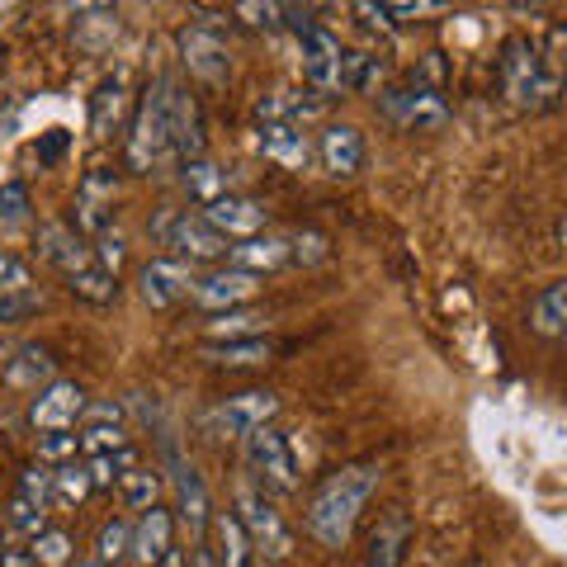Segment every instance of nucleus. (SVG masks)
I'll use <instances>...</instances> for the list:
<instances>
[{"label":"nucleus","mask_w":567,"mask_h":567,"mask_svg":"<svg viewBox=\"0 0 567 567\" xmlns=\"http://www.w3.org/2000/svg\"><path fill=\"white\" fill-rule=\"evenodd\" d=\"M156 567H189V563H185V554H181V548H166V554L156 558Z\"/></svg>","instance_id":"obj_49"},{"label":"nucleus","mask_w":567,"mask_h":567,"mask_svg":"<svg viewBox=\"0 0 567 567\" xmlns=\"http://www.w3.org/2000/svg\"><path fill=\"white\" fill-rule=\"evenodd\" d=\"M85 412V393L76 383H66V379H52L39 398H33L29 406V421H33V431H76V421Z\"/></svg>","instance_id":"obj_13"},{"label":"nucleus","mask_w":567,"mask_h":567,"mask_svg":"<svg viewBox=\"0 0 567 567\" xmlns=\"http://www.w3.org/2000/svg\"><path fill=\"white\" fill-rule=\"evenodd\" d=\"M529 322L535 331L544 336H563L567 331V284H548L544 293H535V303H529Z\"/></svg>","instance_id":"obj_27"},{"label":"nucleus","mask_w":567,"mask_h":567,"mask_svg":"<svg viewBox=\"0 0 567 567\" xmlns=\"http://www.w3.org/2000/svg\"><path fill=\"white\" fill-rule=\"evenodd\" d=\"M39 256L48 260V265H58L62 275H76V270H85L95 256H91V246H85L71 227H62V223H48V227H39Z\"/></svg>","instance_id":"obj_21"},{"label":"nucleus","mask_w":567,"mask_h":567,"mask_svg":"<svg viewBox=\"0 0 567 567\" xmlns=\"http://www.w3.org/2000/svg\"><path fill=\"white\" fill-rule=\"evenodd\" d=\"M66 289L76 293V298H85V303H110V298L118 293V279H114V275H104L100 265L91 260V265H85V270L66 275Z\"/></svg>","instance_id":"obj_32"},{"label":"nucleus","mask_w":567,"mask_h":567,"mask_svg":"<svg viewBox=\"0 0 567 567\" xmlns=\"http://www.w3.org/2000/svg\"><path fill=\"white\" fill-rule=\"evenodd\" d=\"M346 6H350V14H354V20H360L364 29H374V33H393V29H398V20L388 14L383 0H346Z\"/></svg>","instance_id":"obj_43"},{"label":"nucleus","mask_w":567,"mask_h":567,"mask_svg":"<svg viewBox=\"0 0 567 567\" xmlns=\"http://www.w3.org/2000/svg\"><path fill=\"white\" fill-rule=\"evenodd\" d=\"M81 567H104V563H81Z\"/></svg>","instance_id":"obj_53"},{"label":"nucleus","mask_w":567,"mask_h":567,"mask_svg":"<svg viewBox=\"0 0 567 567\" xmlns=\"http://www.w3.org/2000/svg\"><path fill=\"white\" fill-rule=\"evenodd\" d=\"M275 354V346L265 336H241V341H208L204 346V360H213L218 369H251L265 364Z\"/></svg>","instance_id":"obj_24"},{"label":"nucleus","mask_w":567,"mask_h":567,"mask_svg":"<svg viewBox=\"0 0 567 567\" xmlns=\"http://www.w3.org/2000/svg\"><path fill=\"white\" fill-rule=\"evenodd\" d=\"M81 454H110L123 450L128 435H123V421H81Z\"/></svg>","instance_id":"obj_35"},{"label":"nucleus","mask_w":567,"mask_h":567,"mask_svg":"<svg viewBox=\"0 0 567 567\" xmlns=\"http://www.w3.org/2000/svg\"><path fill=\"white\" fill-rule=\"evenodd\" d=\"M152 237L162 246H171V251L189 256V260H223L227 246H233L204 213H175V208H166L162 218L152 223Z\"/></svg>","instance_id":"obj_5"},{"label":"nucleus","mask_w":567,"mask_h":567,"mask_svg":"<svg viewBox=\"0 0 567 567\" xmlns=\"http://www.w3.org/2000/svg\"><path fill=\"white\" fill-rule=\"evenodd\" d=\"M171 128H166V110H162V85H152L142 95L137 114H133V133H128V166L137 175H152L171 166Z\"/></svg>","instance_id":"obj_4"},{"label":"nucleus","mask_w":567,"mask_h":567,"mask_svg":"<svg viewBox=\"0 0 567 567\" xmlns=\"http://www.w3.org/2000/svg\"><path fill=\"white\" fill-rule=\"evenodd\" d=\"M20 284H33L29 265L14 256V251H6V246H0V289H20Z\"/></svg>","instance_id":"obj_45"},{"label":"nucleus","mask_w":567,"mask_h":567,"mask_svg":"<svg viewBox=\"0 0 567 567\" xmlns=\"http://www.w3.org/2000/svg\"><path fill=\"white\" fill-rule=\"evenodd\" d=\"M118 496L128 502L133 511H147V506H156V496H162V477H156L152 468H128L118 477Z\"/></svg>","instance_id":"obj_33"},{"label":"nucleus","mask_w":567,"mask_h":567,"mask_svg":"<svg viewBox=\"0 0 567 567\" xmlns=\"http://www.w3.org/2000/svg\"><path fill=\"white\" fill-rule=\"evenodd\" d=\"M62 6L76 14V20H85V14H114V0H62Z\"/></svg>","instance_id":"obj_47"},{"label":"nucleus","mask_w":567,"mask_h":567,"mask_svg":"<svg viewBox=\"0 0 567 567\" xmlns=\"http://www.w3.org/2000/svg\"><path fill=\"white\" fill-rule=\"evenodd\" d=\"M128 539H133V525H128V520H110V525H104V529H100V544H95L100 563L110 567V563L128 558Z\"/></svg>","instance_id":"obj_40"},{"label":"nucleus","mask_w":567,"mask_h":567,"mask_svg":"<svg viewBox=\"0 0 567 567\" xmlns=\"http://www.w3.org/2000/svg\"><path fill=\"white\" fill-rule=\"evenodd\" d=\"M76 454H81V440L71 435V431H43V440H39V464L58 468V464H71Z\"/></svg>","instance_id":"obj_39"},{"label":"nucleus","mask_w":567,"mask_h":567,"mask_svg":"<svg viewBox=\"0 0 567 567\" xmlns=\"http://www.w3.org/2000/svg\"><path fill=\"white\" fill-rule=\"evenodd\" d=\"M402 554H406V525L388 520L374 535V544H369V567H402Z\"/></svg>","instance_id":"obj_34"},{"label":"nucleus","mask_w":567,"mask_h":567,"mask_svg":"<svg viewBox=\"0 0 567 567\" xmlns=\"http://www.w3.org/2000/svg\"><path fill=\"white\" fill-rule=\"evenodd\" d=\"M114 189H118L114 171H91V175H85V185H81V194H76V223L85 227V233H95V237H100L104 227H110Z\"/></svg>","instance_id":"obj_18"},{"label":"nucleus","mask_w":567,"mask_h":567,"mask_svg":"<svg viewBox=\"0 0 567 567\" xmlns=\"http://www.w3.org/2000/svg\"><path fill=\"white\" fill-rule=\"evenodd\" d=\"M194 567H223V563L213 558V548H204V544H199V554H194Z\"/></svg>","instance_id":"obj_51"},{"label":"nucleus","mask_w":567,"mask_h":567,"mask_svg":"<svg viewBox=\"0 0 567 567\" xmlns=\"http://www.w3.org/2000/svg\"><path fill=\"white\" fill-rule=\"evenodd\" d=\"M123 110H128L123 81H104V85H100V95H95V104H91V133H95V137H110V133L118 128Z\"/></svg>","instance_id":"obj_29"},{"label":"nucleus","mask_w":567,"mask_h":567,"mask_svg":"<svg viewBox=\"0 0 567 567\" xmlns=\"http://www.w3.org/2000/svg\"><path fill=\"white\" fill-rule=\"evenodd\" d=\"M317 156H322V171L336 175V181H346L364 166V133L354 128V123H331L317 142Z\"/></svg>","instance_id":"obj_15"},{"label":"nucleus","mask_w":567,"mask_h":567,"mask_svg":"<svg viewBox=\"0 0 567 567\" xmlns=\"http://www.w3.org/2000/svg\"><path fill=\"white\" fill-rule=\"evenodd\" d=\"M62 147H66V137H62V133H52V137L43 142V162H52V156H58Z\"/></svg>","instance_id":"obj_50"},{"label":"nucleus","mask_w":567,"mask_h":567,"mask_svg":"<svg viewBox=\"0 0 567 567\" xmlns=\"http://www.w3.org/2000/svg\"><path fill=\"white\" fill-rule=\"evenodd\" d=\"M256 147L270 156V162H279L284 171H303L312 162V142H308V133L298 128V123H260Z\"/></svg>","instance_id":"obj_16"},{"label":"nucleus","mask_w":567,"mask_h":567,"mask_svg":"<svg viewBox=\"0 0 567 567\" xmlns=\"http://www.w3.org/2000/svg\"><path fill=\"white\" fill-rule=\"evenodd\" d=\"M265 312H246V308H223L204 322L208 341H241V336H260Z\"/></svg>","instance_id":"obj_28"},{"label":"nucleus","mask_w":567,"mask_h":567,"mask_svg":"<svg viewBox=\"0 0 567 567\" xmlns=\"http://www.w3.org/2000/svg\"><path fill=\"white\" fill-rule=\"evenodd\" d=\"M246 464L260 477L270 492H293L298 487V468H293V454L284 445V435L275 425H260V431L246 435Z\"/></svg>","instance_id":"obj_10"},{"label":"nucleus","mask_w":567,"mask_h":567,"mask_svg":"<svg viewBox=\"0 0 567 567\" xmlns=\"http://www.w3.org/2000/svg\"><path fill=\"white\" fill-rule=\"evenodd\" d=\"M181 185L189 189V199L204 208V204H213V199H223L227 194V175H223V166L194 156V162H181Z\"/></svg>","instance_id":"obj_25"},{"label":"nucleus","mask_w":567,"mask_h":567,"mask_svg":"<svg viewBox=\"0 0 567 567\" xmlns=\"http://www.w3.org/2000/svg\"><path fill=\"white\" fill-rule=\"evenodd\" d=\"M0 567H39V563L29 558V548H10V554L0 558Z\"/></svg>","instance_id":"obj_48"},{"label":"nucleus","mask_w":567,"mask_h":567,"mask_svg":"<svg viewBox=\"0 0 567 567\" xmlns=\"http://www.w3.org/2000/svg\"><path fill=\"white\" fill-rule=\"evenodd\" d=\"M554 58H544L535 43H506L502 52V91L516 110H539V104H554L558 95V71L548 66Z\"/></svg>","instance_id":"obj_2"},{"label":"nucleus","mask_w":567,"mask_h":567,"mask_svg":"<svg viewBox=\"0 0 567 567\" xmlns=\"http://www.w3.org/2000/svg\"><path fill=\"white\" fill-rule=\"evenodd\" d=\"M166 548H171V516H166L162 506H147V511H142V520L133 525L128 558L147 563V567H156V558H162Z\"/></svg>","instance_id":"obj_23"},{"label":"nucleus","mask_w":567,"mask_h":567,"mask_svg":"<svg viewBox=\"0 0 567 567\" xmlns=\"http://www.w3.org/2000/svg\"><path fill=\"white\" fill-rule=\"evenodd\" d=\"M20 496L48 511V506H52V468H48V464H33V468L20 477Z\"/></svg>","instance_id":"obj_44"},{"label":"nucleus","mask_w":567,"mask_h":567,"mask_svg":"<svg viewBox=\"0 0 567 567\" xmlns=\"http://www.w3.org/2000/svg\"><path fill=\"white\" fill-rule=\"evenodd\" d=\"M0 379L10 388H24V393H39V388L52 383V354L39 346H14L0 360Z\"/></svg>","instance_id":"obj_19"},{"label":"nucleus","mask_w":567,"mask_h":567,"mask_svg":"<svg viewBox=\"0 0 567 567\" xmlns=\"http://www.w3.org/2000/svg\"><path fill=\"white\" fill-rule=\"evenodd\" d=\"M43 520H48V511L43 506H33V502H24V496L20 492H14V502H10V529H14V535H39V529H43Z\"/></svg>","instance_id":"obj_42"},{"label":"nucleus","mask_w":567,"mask_h":567,"mask_svg":"<svg viewBox=\"0 0 567 567\" xmlns=\"http://www.w3.org/2000/svg\"><path fill=\"white\" fill-rule=\"evenodd\" d=\"M43 308V293L33 284H20V289H0V322H29L33 312Z\"/></svg>","instance_id":"obj_38"},{"label":"nucleus","mask_w":567,"mask_h":567,"mask_svg":"<svg viewBox=\"0 0 567 567\" xmlns=\"http://www.w3.org/2000/svg\"><path fill=\"white\" fill-rule=\"evenodd\" d=\"M379 487V468L374 464H350L341 473H331L322 487H317L312 506H308V529L317 544L327 548H346L354 535V520H360L364 502Z\"/></svg>","instance_id":"obj_1"},{"label":"nucleus","mask_w":567,"mask_h":567,"mask_svg":"<svg viewBox=\"0 0 567 567\" xmlns=\"http://www.w3.org/2000/svg\"><path fill=\"white\" fill-rule=\"evenodd\" d=\"M181 62H185L189 76H199V81H208V85L227 81V71H233V58H227L223 33L208 29V24L181 29Z\"/></svg>","instance_id":"obj_11"},{"label":"nucleus","mask_w":567,"mask_h":567,"mask_svg":"<svg viewBox=\"0 0 567 567\" xmlns=\"http://www.w3.org/2000/svg\"><path fill=\"white\" fill-rule=\"evenodd\" d=\"M189 265L185 260H147L142 265V298H147L152 308H171L181 303V298H189Z\"/></svg>","instance_id":"obj_17"},{"label":"nucleus","mask_w":567,"mask_h":567,"mask_svg":"<svg viewBox=\"0 0 567 567\" xmlns=\"http://www.w3.org/2000/svg\"><path fill=\"white\" fill-rule=\"evenodd\" d=\"M383 6H388V14H393V20H412V14L421 20V14H431L440 0H383Z\"/></svg>","instance_id":"obj_46"},{"label":"nucleus","mask_w":567,"mask_h":567,"mask_svg":"<svg viewBox=\"0 0 567 567\" xmlns=\"http://www.w3.org/2000/svg\"><path fill=\"white\" fill-rule=\"evenodd\" d=\"M237 20L251 24V29L275 33L284 24V6H279V0H237Z\"/></svg>","instance_id":"obj_41"},{"label":"nucleus","mask_w":567,"mask_h":567,"mask_svg":"<svg viewBox=\"0 0 567 567\" xmlns=\"http://www.w3.org/2000/svg\"><path fill=\"white\" fill-rule=\"evenodd\" d=\"M91 492H95V487H91V477H85L81 458H71V464L52 468V502H58V506H81Z\"/></svg>","instance_id":"obj_30"},{"label":"nucleus","mask_w":567,"mask_h":567,"mask_svg":"<svg viewBox=\"0 0 567 567\" xmlns=\"http://www.w3.org/2000/svg\"><path fill=\"white\" fill-rule=\"evenodd\" d=\"M33 208H29V189L20 181L0 185V233H20V227H29Z\"/></svg>","instance_id":"obj_36"},{"label":"nucleus","mask_w":567,"mask_h":567,"mask_svg":"<svg viewBox=\"0 0 567 567\" xmlns=\"http://www.w3.org/2000/svg\"><path fill=\"white\" fill-rule=\"evenodd\" d=\"M81 464H85V477H91V487H114L118 477L137 464V458H133L128 445H123V450H110V454H85Z\"/></svg>","instance_id":"obj_31"},{"label":"nucleus","mask_w":567,"mask_h":567,"mask_svg":"<svg viewBox=\"0 0 567 567\" xmlns=\"http://www.w3.org/2000/svg\"><path fill=\"white\" fill-rule=\"evenodd\" d=\"M156 85H162V110H166V128H171V156L175 162H194V156H204V118H199L194 95L171 76H162Z\"/></svg>","instance_id":"obj_7"},{"label":"nucleus","mask_w":567,"mask_h":567,"mask_svg":"<svg viewBox=\"0 0 567 567\" xmlns=\"http://www.w3.org/2000/svg\"><path fill=\"white\" fill-rule=\"evenodd\" d=\"M204 218L218 227L227 241H241V237H256L265 227V208L256 199H246V194H223V199L204 204Z\"/></svg>","instance_id":"obj_14"},{"label":"nucleus","mask_w":567,"mask_h":567,"mask_svg":"<svg viewBox=\"0 0 567 567\" xmlns=\"http://www.w3.org/2000/svg\"><path fill=\"white\" fill-rule=\"evenodd\" d=\"M227 265L237 270H251V275H265V270H279L289 265V237H270V233H256V237H241L227 246Z\"/></svg>","instance_id":"obj_20"},{"label":"nucleus","mask_w":567,"mask_h":567,"mask_svg":"<svg viewBox=\"0 0 567 567\" xmlns=\"http://www.w3.org/2000/svg\"><path fill=\"white\" fill-rule=\"evenodd\" d=\"M71 554H76V548H71V539L62 535V529H39V535L29 539V558L39 567H66Z\"/></svg>","instance_id":"obj_37"},{"label":"nucleus","mask_w":567,"mask_h":567,"mask_svg":"<svg viewBox=\"0 0 567 567\" xmlns=\"http://www.w3.org/2000/svg\"><path fill=\"white\" fill-rule=\"evenodd\" d=\"M237 520H241L246 535H251L256 554H270V558H289V554H293L289 525L279 520V511L265 502L256 487H241V492H237Z\"/></svg>","instance_id":"obj_9"},{"label":"nucleus","mask_w":567,"mask_h":567,"mask_svg":"<svg viewBox=\"0 0 567 567\" xmlns=\"http://www.w3.org/2000/svg\"><path fill=\"white\" fill-rule=\"evenodd\" d=\"M256 289H260V275L227 265V270H208L204 279H194V284H189V298H194L199 308H208V312H223V308L251 303Z\"/></svg>","instance_id":"obj_12"},{"label":"nucleus","mask_w":567,"mask_h":567,"mask_svg":"<svg viewBox=\"0 0 567 567\" xmlns=\"http://www.w3.org/2000/svg\"><path fill=\"white\" fill-rule=\"evenodd\" d=\"M516 6H539V0H516Z\"/></svg>","instance_id":"obj_52"},{"label":"nucleus","mask_w":567,"mask_h":567,"mask_svg":"<svg viewBox=\"0 0 567 567\" xmlns=\"http://www.w3.org/2000/svg\"><path fill=\"white\" fill-rule=\"evenodd\" d=\"M213 525H218V554H213V558H218L223 567H256V544L241 529L237 516H227V511H223Z\"/></svg>","instance_id":"obj_26"},{"label":"nucleus","mask_w":567,"mask_h":567,"mask_svg":"<svg viewBox=\"0 0 567 567\" xmlns=\"http://www.w3.org/2000/svg\"><path fill=\"white\" fill-rule=\"evenodd\" d=\"M379 110H383V118L393 123V128H402V133H435V128H445V118H450L445 100H440V91H431V85L383 91Z\"/></svg>","instance_id":"obj_8"},{"label":"nucleus","mask_w":567,"mask_h":567,"mask_svg":"<svg viewBox=\"0 0 567 567\" xmlns=\"http://www.w3.org/2000/svg\"><path fill=\"white\" fill-rule=\"evenodd\" d=\"M279 412V398L275 393H237V398H223L213 412L204 416V431L213 440H246L251 431H260V425H270Z\"/></svg>","instance_id":"obj_6"},{"label":"nucleus","mask_w":567,"mask_h":567,"mask_svg":"<svg viewBox=\"0 0 567 567\" xmlns=\"http://www.w3.org/2000/svg\"><path fill=\"white\" fill-rule=\"evenodd\" d=\"M175 502H181V520L189 525V535L199 539L208 529V487L204 477L194 473V464H185V458H175Z\"/></svg>","instance_id":"obj_22"},{"label":"nucleus","mask_w":567,"mask_h":567,"mask_svg":"<svg viewBox=\"0 0 567 567\" xmlns=\"http://www.w3.org/2000/svg\"><path fill=\"white\" fill-rule=\"evenodd\" d=\"M284 24L298 33V48H303V81L312 85L317 100L341 95V66H346V48L331 29L312 24L308 14H289L284 10Z\"/></svg>","instance_id":"obj_3"}]
</instances>
